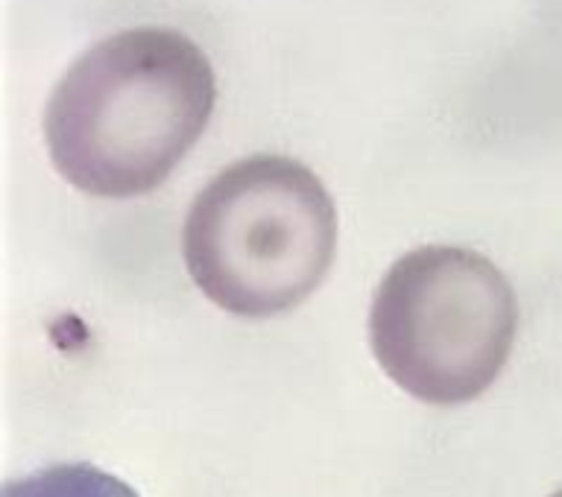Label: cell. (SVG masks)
I'll use <instances>...</instances> for the list:
<instances>
[{
	"label": "cell",
	"mask_w": 562,
	"mask_h": 497,
	"mask_svg": "<svg viewBox=\"0 0 562 497\" xmlns=\"http://www.w3.org/2000/svg\"><path fill=\"white\" fill-rule=\"evenodd\" d=\"M217 82L205 53L176 30L135 26L79 56L44 112L53 167L88 196L156 191L200 140Z\"/></svg>",
	"instance_id": "1"
},
{
	"label": "cell",
	"mask_w": 562,
	"mask_h": 497,
	"mask_svg": "<svg viewBox=\"0 0 562 497\" xmlns=\"http://www.w3.org/2000/svg\"><path fill=\"white\" fill-rule=\"evenodd\" d=\"M337 252L331 193L302 161L249 156L193 200L182 258L202 296L244 319L288 314L314 293Z\"/></svg>",
	"instance_id": "2"
},
{
	"label": "cell",
	"mask_w": 562,
	"mask_h": 497,
	"mask_svg": "<svg viewBox=\"0 0 562 497\" xmlns=\"http://www.w3.org/2000/svg\"><path fill=\"white\" fill-rule=\"evenodd\" d=\"M3 497H138L114 474L88 463L50 465L3 486Z\"/></svg>",
	"instance_id": "4"
},
{
	"label": "cell",
	"mask_w": 562,
	"mask_h": 497,
	"mask_svg": "<svg viewBox=\"0 0 562 497\" xmlns=\"http://www.w3.org/2000/svg\"><path fill=\"white\" fill-rule=\"evenodd\" d=\"M551 497H562V489L560 492H553V495Z\"/></svg>",
	"instance_id": "5"
},
{
	"label": "cell",
	"mask_w": 562,
	"mask_h": 497,
	"mask_svg": "<svg viewBox=\"0 0 562 497\" xmlns=\"http://www.w3.org/2000/svg\"><path fill=\"white\" fill-rule=\"evenodd\" d=\"M518 302L507 275L460 246H422L381 279L369 346L398 389L434 407L481 398L516 342Z\"/></svg>",
	"instance_id": "3"
}]
</instances>
